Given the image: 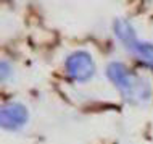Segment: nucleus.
Masks as SVG:
<instances>
[{"mask_svg": "<svg viewBox=\"0 0 153 144\" xmlns=\"http://www.w3.org/2000/svg\"><path fill=\"white\" fill-rule=\"evenodd\" d=\"M27 122V110L21 104H7L0 110V123L5 130H18Z\"/></svg>", "mask_w": 153, "mask_h": 144, "instance_id": "nucleus-4", "label": "nucleus"}, {"mask_svg": "<svg viewBox=\"0 0 153 144\" xmlns=\"http://www.w3.org/2000/svg\"><path fill=\"white\" fill-rule=\"evenodd\" d=\"M106 75L127 102H131V104L148 102V99L152 96L148 83L142 78L135 76L134 73H131L123 63H118V62L110 63L106 68Z\"/></svg>", "mask_w": 153, "mask_h": 144, "instance_id": "nucleus-1", "label": "nucleus"}, {"mask_svg": "<svg viewBox=\"0 0 153 144\" xmlns=\"http://www.w3.org/2000/svg\"><path fill=\"white\" fill-rule=\"evenodd\" d=\"M114 32H116L118 39L123 40L124 46L129 49L142 63L153 68V44L139 40L135 38V32L132 29V26L126 20H116L114 21Z\"/></svg>", "mask_w": 153, "mask_h": 144, "instance_id": "nucleus-2", "label": "nucleus"}, {"mask_svg": "<svg viewBox=\"0 0 153 144\" xmlns=\"http://www.w3.org/2000/svg\"><path fill=\"white\" fill-rule=\"evenodd\" d=\"M66 71L73 80L87 81L89 78H92L95 71L92 57L87 52H74L66 62Z\"/></svg>", "mask_w": 153, "mask_h": 144, "instance_id": "nucleus-3", "label": "nucleus"}]
</instances>
